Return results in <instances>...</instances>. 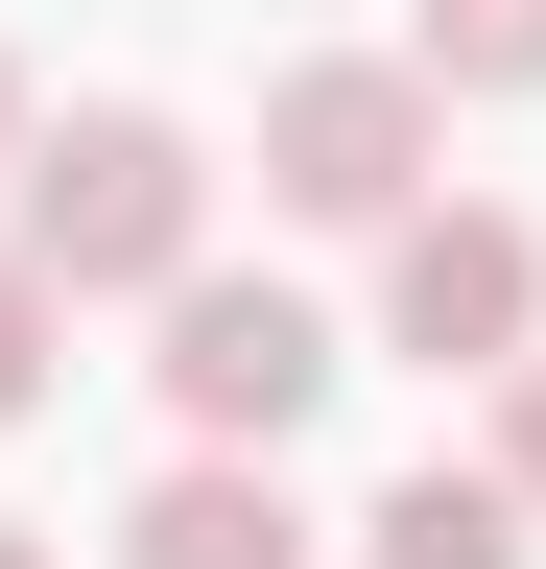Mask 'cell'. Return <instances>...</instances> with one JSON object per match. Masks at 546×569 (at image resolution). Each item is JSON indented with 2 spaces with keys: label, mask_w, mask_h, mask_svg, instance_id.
<instances>
[{
  "label": "cell",
  "mask_w": 546,
  "mask_h": 569,
  "mask_svg": "<svg viewBox=\"0 0 546 569\" xmlns=\"http://www.w3.org/2000/svg\"><path fill=\"white\" fill-rule=\"evenodd\" d=\"M499 475H523V498H546V332H523V356H499Z\"/></svg>",
  "instance_id": "cell-9"
},
{
  "label": "cell",
  "mask_w": 546,
  "mask_h": 569,
  "mask_svg": "<svg viewBox=\"0 0 546 569\" xmlns=\"http://www.w3.org/2000/svg\"><path fill=\"white\" fill-rule=\"evenodd\" d=\"M523 332H546V238H523V213H475V190L380 213V356H428V380H499Z\"/></svg>",
  "instance_id": "cell-4"
},
{
  "label": "cell",
  "mask_w": 546,
  "mask_h": 569,
  "mask_svg": "<svg viewBox=\"0 0 546 569\" xmlns=\"http://www.w3.org/2000/svg\"><path fill=\"white\" fill-rule=\"evenodd\" d=\"M428 167H451V71H428V48H309L286 96H261V190H286L309 238L428 213Z\"/></svg>",
  "instance_id": "cell-2"
},
{
  "label": "cell",
  "mask_w": 546,
  "mask_h": 569,
  "mask_svg": "<svg viewBox=\"0 0 546 569\" xmlns=\"http://www.w3.org/2000/svg\"><path fill=\"white\" fill-rule=\"evenodd\" d=\"M0 569H72V546H48V522H0Z\"/></svg>",
  "instance_id": "cell-11"
},
{
  "label": "cell",
  "mask_w": 546,
  "mask_h": 569,
  "mask_svg": "<svg viewBox=\"0 0 546 569\" xmlns=\"http://www.w3.org/2000/svg\"><path fill=\"white\" fill-rule=\"evenodd\" d=\"M48 356H72V284H48L24 238H0V427H24V403H48Z\"/></svg>",
  "instance_id": "cell-8"
},
{
  "label": "cell",
  "mask_w": 546,
  "mask_h": 569,
  "mask_svg": "<svg viewBox=\"0 0 546 569\" xmlns=\"http://www.w3.org/2000/svg\"><path fill=\"white\" fill-rule=\"evenodd\" d=\"M119 569H309V498H286V451H190L143 522H119Z\"/></svg>",
  "instance_id": "cell-5"
},
{
  "label": "cell",
  "mask_w": 546,
  "mask_h": 569,
  "mask_svg": "<svg viewBox=\"0 0 546 569\" xmlns=\"http://www.w3.org/2000/svg\"><path fill=\"white\" fill-rule=\"evenodd\" d=\"M0 190H24V261L72 284V309H119V284L167 309V284L215 261V167H190V119H143V96L24 119V167H0Z\"/></svg>",
  "instance_id": "cell-1"
},
{
  "label": "cell",
  "mask_w": 546,
  "mask_h": 569,
  "mask_svg": "<svg viewBox=\"0 0 546 569\" xmlns=\"http://www.w3.org/2000/svg\"><path fill=\"white\" fill-rule=\"evenodd\" d=\"M404 48L451 96H546V0H404Z\"/></svg>",
  "instance_id": "cell-7"
},
{
  "label": "cell",
  "mask_w": 546,
  "mask_h": 569,
  "mask_svg": "<svg viewBox=\"0 0 546 569\" xmlns=\"http://www.w3.org/2000/svg\"><path fill=\"white\" fill-rule=\"evenodd\" d=\"M309 403H332V309L190 261V284H167V427H190V451H286Z\"/></svg>",
  "instance_id": "cell-3"
},
{
  "label": "cell",
  "mask_w": 546,
  "mask_h": 569,
  "mask_svg": "<svg viewBox=\"0 0 546 569\" xmlns=\"http://www.w3.org/2000/svg\"><path fill=\"white\" fill-rule=\"evenodd\" d=\"M357 569H523V475H499V451L380 475V498H357Z\"/></svg>",
  "instance_id": "cell-6"
},
{
  "label": "cell",
  "mask_w": 546,
  "mask_h": 569,
  "mask_svg": "<svg viewBox=\"0 0 546 569\" xmlns=\"http://www.w3.org/2000/svg\"><path fill=\"white\" fill-rule=\"evenodd\" d=\"M0 167H24V48H0Z\"/></svg>",
  "instance_id": "cell-10"
}]
</instances>
